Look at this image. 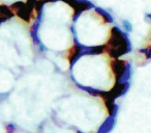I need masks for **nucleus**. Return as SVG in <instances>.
<instances>
[{
	"label": "nucleus",
	"instance_id": "nucleus-5",
	"mask_svg": "<svg viewBox=\"0 0 151 133\" xmlns=\"http://www.w3.org/2000/svg\"><path fill=\"white\" fill-rule=\"evenodd\" d=\"M129 89V82H122V83H115V85L113 86V89L111 91H109L110 97L112 99H117L119 97H122L124 94H126V92Z\"/></svg>",
	"mask_w": 151,
	"mask_h": 133
},
{
	"label": "nucleus",
	"instance_id": "nucleus-10",
	"mask_svg": "<svg viewBox=\"0 0 151 133\" xmlns=\"http://www.w3.org/2000/svg\"><path fill=\"white\" fill-rule=\"evenodd\" d=\"M76 82V81H75ZM76 85L77 86H79L81 89H83V91H85L86 93H88V94H90V95H92V96H99V94H101V91H99V89H93V87H90V86H84V85H81L80 83H77L76 82Z\"/></svg>",
	"mask_w": 151,
	"mask_h": 133
},
{
	"label": "nucleus",
	"instance_id": "nucleus-11",
	"mask_svg": "<svg viewBox=\"0 0 151 133\" xmlns=\"http://www.w3.org/2000/svg\"><path fill=\"white\" fill-rule=\"evenodd\" d=\"M122 25H123L124 29H125V32H132V25L129 21H127V20H123V21H122Z\"/></svg>",
	"mask_w": 151,
	"mask_h": 133
},
{
	"label": "nucleus",
	"instance_id": "nucleus-13",
	"mask_svg": "<svg viewBox=\"0 0 151 133\" xmlns=\"http://www.w3.org/2000/svg\"><path fill=\"white\" fill-rule=\"evenodd\" d=\"M6 129H7V133H14V131H15V127H14V125H12V124L7 125Z\"/></svg>",
	"mask_w": 151,
	"mask_h": 133
},
{
	"label": "nucleus",
	"instance_id": "nucleus-1",
	"mask_svg": "<svg viewBox=\"0 0 151 133\" xmlns=\"http://www.w3.org/2000/svg\"><path fill=\"white\" fill-rule=\"evenodd\" d=\"M104 47L106 52L113 59L119 58L132 50L129 39L126 32L122 31L117 26H113L111 28L109 40Z\"/></svg>",
	"mask_w": 151,
	"mask_h": 133
},
{
	"label": "nucleus",
	"instance_id": "nucleus-2",
	"mask_svg": "<svg viewBox=\"0 0 151 133\" xmlns=\"http://www.w3.org/2000/svg\"><path fill=\"white\" fill-rule=\"evenodd\" d=\"M9 7L14 12V14L17 15L24 22L30 23V21L35 18V12H34V9L29 7L23 1H17V2L13 3Z\"/></svg>",
	"mask_w": 151,
	"mask_h": 133
},
{
	"label": "nucleus",
	"instance_id": "nucleus-12",
	"mask_svg": "<svg viewBox=\"0 0 151 133\" xmlns=\"http://www.w3.org/2000/svg\"><path fill=\"white\" fill-rule=\"evenodd\" d=\"M36 2H37V0H27V1H26L25 3H26V4H27L29 7H31V9H34Z\"/></svg>",
	"mask_w": 151,
	"mask_h": 133
},
{
	"label": "nucleus",
	"instance_id": "nucleus-7",
	"mask_svg": "<svg viewBox=\"0 0 151 133\" xmlns=\"http://www.w3.org/2000/svg\"><path fill=\"white\" fill-rule=\"evenodd\" d=\"M116 123V116H110L105 120L97 130V133H110L113 130Z\"/></svg>",
	"mask_w": 151,
	"mask_h": 133
},
{
	"label": "nucleus",
	"instance_id": "nucleus-4",
	"mask_svg": "<svg viewBox=\"0 0 151 133\" xmlns=\"http://www.w3.org/2000/svg\"><path fill=\"white\" fill-rule=\"evenodd\" d=\"M128 65V61L123 60V59L115 58L111 61V69L113 74L116 77V82H118V80L120 79V77L122 76V74L125 71L126 67Z\"/></svg>",
	"mask_w": 151,
	"mask_h": 133
},
{
	"label": "nucleus",
	"instance_id": "nucleus-8",
	"mask_svg": "<svg viewBox=\"0 0 151 133\" xmlns=\"http://www.w3.org/2000/svg\"><path fill=\"white\" fill-rule=\"evenodd\" d=\"M94 11L96 12V14H99V15L101 16L104 20H105L106 23H108V24L113 23V21H114L113 17H112L111 14L108 13L107 11H105V9H101V7H94Z\"/></svg>",
	"mask_w": 151,
	"mask_h": 133
},
{
	"label": "nucleus",
	"instance_id": "nucleus-9",
	"mask_svg": "<svg viewBox=\"0 0 151 133\" xmlns=\"http://www.w3.org/2000/svg\"><path fill=\"white\" fill-rule=\"evenodd\" d=\"M0 16L5 19H11L15 16L14 12L11 9V7L6 4H0Z\"/></svg>",
	"mask_w": 151,
	"mask_h": 133
},
{
	"label": "nucleus",
	"instance_id": "nucleus-6",
	"mask_svg": "<svg viewBox=\"0 0 151 133\" xmlns=\"http://www.w3.org/2000/svg\"><path fill=\"white\" fill-rule=\"evenodd\" d=\"M85 49L84 46L80 45L78 43V41L76 42V45L68 51V54H67V59L69 60V65L70 67H73L75 65V63L79 59V57L82 55L83 50Z\"/></svg>",
	"mask_w": 151,
	"mask_h": 133
},
{
	"label": "nucleus",
	"instance_id": "nucleus-14",
	"mask_svg": "<svg viewBox=\"0 0 151 133\" xmlns=\"http://www.w3.org/2000/svg\"><path fill=\"white\" fill-rule=\"evenodd\" d=\"M145 20H146L148 23H150V21H151V14H146V15H145Z\"/></svg>",
	"mask_w": 151,
	"mask_h": 133
},
{
	"label": "nucleus",
	"instance_id": "nucleus-16",
	"mask_svg": "<svg viewBox=\"0 0 151 133\" xmlns=\"http://www.w3.org/2000/svg\"><path fill=\"white\" fill-rule=\"evenodd\" d=\"M6 21V19H5V18H3V17H1V16H0V24L2 23V22H5Z\"/></svg>",
	"mask_w": 151,
	"mask_h": 133
},
{
	"label": "nucleus",
	"instance_id": "nucleus-15",
	"mask_svg": "<svg viewBox=\"0 0 151 133\" xmlns=\"http://www.w3.org/2000/svg\"><path fill=\"white\" fill-rule=\"evenodd\" d=\"M45 2H57V1H59V0H44Z\"/></svg>",
	"mask_w": 151,
	"mask_h": 133
},
{
	"label": "nucleus",
	"instance_id": "nucleus-3",
	"mask_svg": "<svg viewBox=\"0 0 151 133\" xmlns=\"http://www.w3.org/2000/svg\"><path fill=\"white\" fill-rule=\"evenodd\" d=\"M61 1L68 4L73 9V12H75L73 17V22H76L78 20V18L80 17V15L83 12L89 11V9L94 7L93 3L90 2L89 0H61Z\"/></svg>",
	"mask_w": 151,
	"mask_h": 133
},
{
	"label": "nucleus",
	"instance_id": "nucleus-17",
	"mask_svg": "<svg viewBox=\"0 0 151 133\" xmlns=\"http://www.w3.org/2000/svg\"><path fill=\"white\" fill-rule=\"evenodd\" d=\"M78 133H82V132H80V131H78Z\"/></svg>",
	"mask_w": 151,
	"mask_h": 133
}]
</instances>
